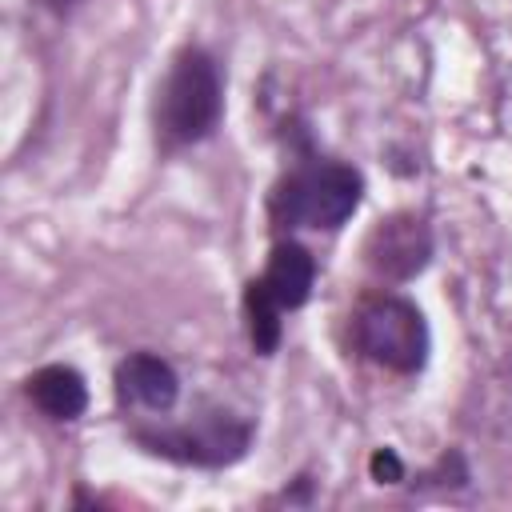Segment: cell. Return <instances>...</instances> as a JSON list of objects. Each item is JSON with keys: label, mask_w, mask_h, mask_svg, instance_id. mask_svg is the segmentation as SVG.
I'll use <instances>...</instances> for the list:
<instances>
[{"label": "cell", "mask_w": 512, "mask_h": 512, "mask_svg": "<svg viewBox=\"0 0 512 512\" xmlns=\"http://www.w3.org/2000/svg\"><path fill=\"white\" fill-rule=\"evenodd\" d=\"M284 140H288V156L264 200L272 232L276 236L340 232L364 204L368 192L364 172L352 160L328 156L312 140V128L300 116L284 124Z\"/></svg>", "instance_id": "obj_1"}, {"label": "cell", "mask_w": 512, "mask_h": 512, "mask_svg": "<svg viewBox=\"0 0 512 512\" xmlns=\"http://www.w3.org/2000/svg\"><path fill=\"white\" fill-rule=\"evenodd\" d=\"M228 112V72L224 60L200 44L184 40L164 64V76L152 88L148 124L156 156L172 160L188 148H200L220 136Z\"/></svg>", "instance_id": "obj_2"}, {"label": "cell", "mask_w": 512, "mask_h": 512, "mask_svg": "<svg viewBox=\"0 0 512 512\" xmlns=\"http://www.w3.org/2000/svg\"><path fill=\"white\" fill-rule=\"evenodd\" d=\"M124 440L140 456L164 460L172 468L224 472L252 456L256 420L216 404V408H200L196 416L176 420V424H168L164 416L160 420H124Z\"/></svg>", "instance_id": "obj_3"}, {"label": "cell", "mask_w": 512, "mask_h": 512, "mask_svg": "<svg viewBox=\"0 0 512 512\" xmlns=\"http://www.w3.org/2000/svg\"><path fill=\"white\" fill-rule=\"evenodd\" d=\"M348 348L380 372L420 376L432 360L428 312L400 288H368L348 312Z\"/></svg>", "instance_id": "obj_4"}, {"label": "cell", "mask_w": 512, "mask_h": 512, "mask_svg": "<svg viewBox=\"0 0 512 512\" xmlns=\"http://www.w3.org/2000/svg\"><path fill=\"white\" fill-rule=\"evenodd\" d=\"M320 260L308 244L296 236H276L268 248V260L256 276L244 280L240 288V320H244V340L252 356L268 360L284 344V316L300 312L312 292H316Z\"/></svg>", "instance_id": "obj_5"}, {"label": "cell", "mask_w": 512, "mask_h": 512, "mask_svg": "<svg viewBox=\"0 0 512 512\" xmlns=\"http://www.w3.org/2000/svg\"><path fill=\"white\" fill-rule=\"evenodd\" d=\"M432 256H436V232H432V220L416 208H392L376 216L360 244V260L368 276L384 288L412 284L416 276L428 272Z\"/></svg>", "instance_id": "obj_6"}, {"label": "cell", "mask_w": 512, "mask_h": 512, "mask_svg": "<svg viewBox=\"0 0 512 512\" xmlns=\"http://www.w3.org/2000/svg\"><path fill=\"white\" fill-rule=\"evenodd\" d=\"M112 400L124 420H160L180 404V372L168 356L136 348L120 356L112 368Z\"/></svg>", "instance_id": "obj_7"}, {"label": "cell", "mask_w": 512, "mask_h": 512, "mask_svg": "<svg viewBox=\"0 0 512 512\" xmlns=\"http://www.w3.org/2000/svg\"><path fill=\"white\" fill-rule=\"evenodd\" d=\"M20 392H24L28 408L36 416H44L48 424H76L92 404L88 376L68 360H52V364L32 368L20 384Z\"/></svg>", "instance_id": "obj_8"}, {"label": "cell", "mask_w": 512, "mask_h": 512, "mask_svg": "<svg viewBox=\"0 0 512 512\" xmlns=\"http://www.w3.org/2000/svg\"><path fill=\"white\" fill-rule=\"evenodd\" d=\"M412 488H468L472 484V464L464 456V448H444L424 472L408 476Z\"/></svg>", "instance_id": "obj_9"}, {"label": "cell", "mask_w": 512, "mask_h": 512, "mask_svg": "<svg viewBox=\"0 0 512 512\" xmlns=\"http://www.w3.org/2000/svg\"><path fill=\"white\" fill-rule=\"evenodd\" d=\"M368 480H372V484H380V488L408 484V464H404V456H400L392 444L372 448V456H368Z\"/></svg>", "instance_id": "obj_10"}, {"label": "cell", "mask_w": 512, "mask_h": 512, "mask_svg": "<svg viewBox=\"0 0 512 512\" xmlns=\"http://www.w3.org/2000/svg\"><path fill=\"white\" fill-rule=\"evenodd\" d=\"M272 500H276V504H288V508H292V504H296V508H308V504L316 500V480H312L308 472H296L292 484H284Z\"/></svg>", "instance_id": "obj_11"}, {"label": "cell", "mask_w": 512, "mask_h": 512, "mask_svg": "<svg viewBox=\"0 0 512 512\" xmlns=\"http://www.w3.org/2000/svg\"><path fill=\"white\" fill-rule=\"evenodd\" d=\"M36 4H40L48 16H56V20H68L72 12H80V8H84V0H36Z\"/></svg>", "instance_id": "obj_12"}]
</instances>
